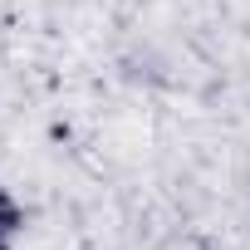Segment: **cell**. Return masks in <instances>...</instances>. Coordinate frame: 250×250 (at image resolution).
<instances>
[{"label": "cell", "mask_w": 250, "mask_h": 250, "mask_svg": "<svg viewBox=\"0 0 250 250\" xmlns=\"http://www.w3.org/2000/svg\"><path fill=\"white\" fill-rule=\"evenodd\" d=\"M20 230H25V211H20V201H15L5 187H0V250H5Z\"/></svg>", "instance_id": "obj_1"}]
</instances>
